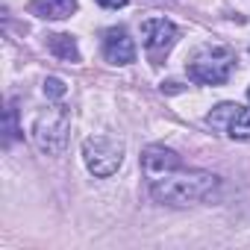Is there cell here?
I'll list each match as a JSON object with an SVG mask.
<instances>
[{"label": "cell", "mask_w": 250, "mask_h": 250, "mask_svg": "<svg viewBox=\"0 0 250 250\" xmlns=\"http://www.w3.org/2000/svg\"><path fill=\"white\" fill-rule=\"evenodd\" d=\"M21 139V127H18V103L9 100L6 103V118H3V147H12Z\"/></svg>", "instance_id": "8fae6325"}, {"label": "cell", "mask_w": 250, "mask_h": 250, "mask_svg": "<svg viewBox=\"0 0 250 250\" xmlns=\"http://www.w3.org/2000/svg\"><path fill=\"white\" fill-rule=\"evenodd\" d=\"M103 56L112 65H130L136 62V44L130 39V33L124 27H109L103 33Z\"/></svg>", "instance_id": "52a82bcc"}, {"label": "cell", "mask_w": 250, "mask_h": 250, "mask_svg": "<svg viewBox=\"0 0 250 250\" xmlns=\"http://www.w3.org/2000/svg\"><path fill=\"white\" fill-rule=\"evenodd\" d=\"M188 77L200 85H221L235 68V53L224 44H206L188 59Z\"/></svg>", "instance_id": "3957f363"}, {"label": "cell", "mask_w": 250, "mask_h": 250, "mask_svg": "<svg viewBox=\"0 0 250 250\" xmlns=\"http://www.w3.org/2000/svg\"><path fill=\"white\" fill-rule=\"evenodd\" d=\"M47 50L56 59H62V62H80V47H77V39L74 36H65V33L47 36Z\"/></svg>", "instance_id": "9c48e42d"}, {"label": "cell", "mask_w": 250, "mask_h": 250, "mask_svg": "<svg viewBox=\"0 0 250 250\" xmlns=\"http://www.w3.org/2000/svg\"><path fill=\"white\" fill-rule=\"evenodd\" d=\"M162 91L165 94H177V91H183V85L180 83H162Z\"/></svg>", "instance_id": "9a60e30c"}, {"label": "cell", "mask_w": 250, "mask_h": 250, "mask_svg": "<svg viewBox=\"0 0 250 250\" xmlns=\"http://www.w3.org/2000/svg\"><path fill=\"white\" fill-rule=\"evenodd\" d=\"M142 168H145L147 180H156V177H165L171 171H180L183 168V159H180L177 150H171L165 145H150L142 153Z\"/></svg>", "instance_id": "8992f818"}, {"label": "cell", "mask_w": 250, "mask_h": 250, "mask_svg": "<svg viewBox=\"0 0 250 250\" xmlns=\"http://www.w3.org/2000/svg\"><path fill=\"white\" fill-rule=\"evenodd\" d=\"M177 39H180V30L168 18H150V21L142 24V42H145V47L153 59L168 56V50L177 44Z\"/></svg>", "instance_id": "5b68a950"}, {"label": "cell", "mask_w": 250, "mask_h": 250, "mask_svg": "<svg viewBox=\"0 0 250 250\" xmlns=\"http://www.w3.org/2000/svg\"><path fill=\"white\" fill-rule=\"evenodd\" d=\"M97 3L103 9H124V6H127V0H97Z\"/></svg>", "instance_id": "5bb4252c"}, {"label": "cell", "mask_w": 250, "mask_h": 250, "mask_svg": "<svg viewBox=\"0 0 250 250\" xmlns=\"http://www.w3.org/2000/svg\"><path fill=\"white\" fill-rule=\"evenodd\" d=\"M235 112H238V103H218V106L206 115V124H209L212 130L227 133V127H229V121H232Z\"/></svg>", "instance_id": "30bf717a"}, {"label": "cell", "mask_w": 250, "mask_h": 250, "mask_svg": "<svg viewBox=\"0 0 250 250\" xmlns=\"http://www.w3.org/2000/svg\"><path fill=\"white\" fill-rule=\"evenodd\" d=\"M221 186V177L209 171H171L150 180V197L162 206H194L209 200Z\"/></svg>", "instance_id": "6da1fadb"}, {"label": "cell", "mask_w": 250, "mask_h": 250, "mask_svg": "<svg viewBox=\"0 0 250 250\" xmlns=\"http://www.w3.org/2000/svg\"><path fill=\"white\" fill-rule=\"evenodd\" d=\"M74 12H77V0H33L30 3V15L42 21H62L71 18Z\"/></svg>", "instance_id": "ba28073f"}, {"label": "cell", "mask_w": 250, "mask_h": 250, "mask_svg": "<svg viewBox=\"0 0 250 250\" xmlns=\"http://www.w3.org/2000/svg\"><path fill=\"white\" fill-rule=\"evenodd\" d=\"M227 136L229 139H238V142H247L250 139V109L238 106V112L232 115L229 127H227Z\"/></svg>", "instance_id": "7c38bea8"}, {"label": "cell", "mask_w": 250, "mask_h": 250, "mask_svg": "<svg viewBox=\"0 0 250 250\" xmlns=\"http://www.w3.org/2000/svg\"><path fill=\"white\" fill-rule=\"evenodd\" d=\"M83 162L94 177H112L124 165V142L115 136H91L83 142Z\"/></svg>", "instance_id": "277c9868"}, {"label": "cell", "mask_w": 250, "mask_h": 250, "mask_svg": "<svg viewBox=\"0 0 250 250\" xmlns=\"http://www.w3.org/2000/svg\"><path fill=\"white\" fill-rule=\"evenodd\" d=\"M65 91H68V88H65V83H62L59 77H47V80H44V94H47V97L59 100V97H65Z\"/></svg>", "instance_id": "4fadbf2b"}, {"label": "cell", "mask_w": 250, "mask_h": 250, "mask_svg": "<svg viewBox=\"0 0 250 250\" xmlns=\"http://www.w3.org/2000/svg\"><path fill=\"white\" fill-rule=\"evenodd\" d=\"M68 133H71V112L62 103L47 106L33 121V145L47 156H59L68 147Z\"/></svg>", "instance_id": "7a4b0ae2"}]
</instances>
